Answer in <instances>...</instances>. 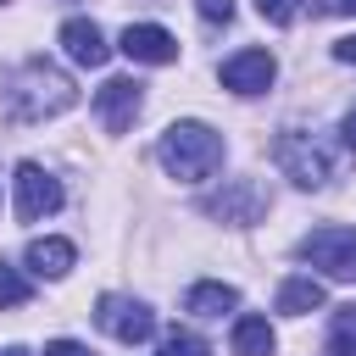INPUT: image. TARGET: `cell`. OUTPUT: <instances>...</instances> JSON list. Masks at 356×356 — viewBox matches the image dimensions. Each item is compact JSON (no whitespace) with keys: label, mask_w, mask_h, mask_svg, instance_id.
<instances>
[{"label":"cell","mask_w":356,"mask_h":356,"mask_svg":"<svg viewBox=\"0 0 356 356\" xmlns=\"http://www.w3.org/2000/svg\"><path fill=\"white\" fill-rule=\"evenodd\" d=\"M117 50H122L128 61H145V67H167V61H178V39H172L167 28H156V22H128L122 39H117Z\"/></svg>","instance_id":"obj_9"},{"label":"cell","mask_w":356,"mask_h":356,"mask_svg":"<svg viewBox=\"0 0 356 356\" xmlns=\"http://www.w3.org/2000/svg\"><path fill=\"white\" fill-rule=\"evenodd\" d=\"M28 273H39V278H67L72 273V261H78V250H72V239H28Z\"/></svg>","instance_id":"obj_12"},{"label":"cell","mask_w":356,"mask_h":356,"mask_svg":"<svg viewBox=\"0 0 356 356\" xmlns=\"http://www.w3.org/2000/svg\"><path fill=\"white\" fill-rule=\"evenodd\" d=\"M222 156H228L222 134L206 128V122H195V117L172 122V128L156 139V161H161L167 178H178V184H206V178L222 167Z\"/></svg>","instance_id":"obj_2"},{"label":"cell","mask_w":356,"mask_h":356,"mask_svg":"<svg viewBox=\"0 0 356 356\" xmlns=\"http://www.w3.org/2000/svg\"><path fill=\"white\" fill-rule=\"evenodd\" d=\"M0 356H28V350H22V345H6V350H0Z\"/></svg>","instance_id":"obj_25"},{"label":"cell","mask_w":356,"mask_h":356,"mask_svg":"<svg viewBox=\"0 0 356 356\" xmlns=\"http://www.w3.org/2000/svg\"><path fill=\"white\" fill-rule=\"evenodd\" d=\"M328 356H356V306H345V312H339L334 339H328Z\"/></svg>","instance_id":"obj_18"},{"label":"cell","mask_w":356,"mask_h":356,"mask_svg":"<svg viewBox=\"0 0 356 356\" xmlns=\"http://www.w3.org/2000/svg\"><path fill=\"white\" fill-rule=\"evenodd\" d=\"M0 6H6V0H0Z\"/></svg>","instance_id":"obj_26"},{"label":"cell","mask_w":356,"mask_h":356,"mask_svg":"<svg viewBox=\"0 0 356 356\" xmlns=\"http://www.w3.org/2000/svg\"><path fill=\"white\" fill-rule=\"evenodd\" d=\"M161 356H211V345H206L200 334H189V328H172V334L161 339Z\"/></svg>","instance_id":"obj_17"},{"label":"cell","mask_w":356,"mask_h":356,"mask_svg":"<svg viewBox=\"0 0 356 356\" xmlns=\"http://www.w3.org/2000/svg\"><path fill=\"white\" fill-rule=\"evenodd\" d=\"M273 72H278V61H273L267 50H239V56L222 61V89H234V95H261V89L273 83Z\"/></svg>","instance_id":"obj_10"},{"label":"cell","mask_w":356,"mask_h":356,"mask_svg":"<svg viewBox=\"0 0 356 356\" xmlns=\"http://www.w3.org/2000/svg\"><path fill=\"white\" fill-rule=\"evenodd\" d=\"M28 295H33V284L11 261H0V306H28Z\"/></svg>","instance_id":"obj_16"},{"label":"cell","mask_w":356,"mask_h":356,"mask_svg":"<svg viewBox=\"0 0 356 356\" xmlns=\"http://www.w3.org/2000/svg\"><path fill=\"white\" fill-rule=\"evenodd\" d=\"M61 50H67L78 67H106V61H111V44H106V33H100L89 17H67V22H61Z\"/></svg>","instance_id":"obj_11"},{"label":"cell","mask_w":356,"mask_h":356,"mask_svg":"<svg viewBox=\"0 0 356 356\" xmlns=\"http://www.w3.org/2000/svg\"><path fill=\"white\" fill-rule=\"evenodd\" d=\"M334 61H356V33H345V39H334Z\"/></svg>","instance_id":"obj_22"},{"label":"cell","mask_w":356,"mask_h":356,"mask_svg":"<svg viewBox=\"0 0 356 356\" xmlns=\"http://www.w3.org/2000/svg\"><path fill=\"white\" fill-rule=\"evenodd\" d=\"M273 161H278V167H284V178H295L300 189H323V184L339 172V150H334V145H323L317 134H300V128L278 134Z\"/></svg>","instance_id":"obj_3"},{"label":"cell","mask_w":356,"mask_h":356,"mask_svg":"<svg viewBox=\"0 0 356 356\" xmlns=\"http://www.w3.org/2000/svg\"><path fill=\"white\" fill-rule=\"evenodd\" d=\"M195 11H200L206 22H228V17H234V0H195Z\"/></svg>","instance_id":"obj_20"},{"label":"cell","mask_w":356,"mask_h":356,"mask_svg":"<svg viewBox=\"0 0 356 356\" xmlns=\"http://www.w3.org/2000/svg\"><path fill=\"white\" fill-rule=\"evenodd\" d=\"M200 211H206V217H217V222L250 228V222H261V211H267V189H261L256 178H228L217 195H206V200H200Z\"/></svg>","instance_id":"obj_5"},{"label":"cell","mask_w":356,"mask_h":356,"mask_svg":"<svg viewBox=\"0 0 356 356\" xmlns=\"http://www.w3.org/2000/svg\"><path fill=\"white\" fill-rule=\"evenodd\" d=\"M256 11H261L267 22H278V28H284V22H295V17H300V0H256Z\"/></svg>","instance_id":"obj_19"},{"label":"cell","mask_w":356,"mask_h":356,"mask_svg":"<svg viewBox=\"0 0 356 356\" xmlns=\"http://www.w3.org/2000/svg\"><path fill=\"white\" fill-rule=\"evenodd\" d=\"M334 11H345V17H356V0H334Z\"/></svg>","instance_id":"obj_24"},{"label":"cell","mask_w":356,"mask_h":356,"mask_svg":"<svg viewBox=\"0 0 356 356\" xmlns=\"http://www.w3.org/2000/svg\"><path fill=\"white\" fill-rule=\"evenodd\" d=\"M95 323L122 345H145L156 334V312L145 300H134V295H100L95 300Z\"/></svg>","instance_id":"obj_6"},{"label":"cell","mask_w":356,"mask_h":356,"mask_svg":"<svg viewBox=\"0 0 356 356\" xmlns=\"http://www.w3.org/2000/svg\"><path fill=\"white\" fill-rule=\"evenodd\" d=\"M11 189H17V222H39V217L61 211V184H56V172L39 167V161H17Z\"/></svg>","instance_id":"obj_4"},{"label":"cell","mask_w":356,"mask_h":356,"mask_svg":"<svg viewBox=\"0 0 356 356\" xmlns=\"http://www.w3.org/2000/svg\"><path fill=\"white\" fill-rule=\"evenodd\" d=\"M184 306H189L195 317H222V312H234V306H239V289H234V284L206 278V284H195V289L184 295Z\"/></svg>","instance_id":"obj_14"},{"label":"cell","mask_w":356,"mask_h":356,"mask_svg":"<svg viewBox=\"0 0 356 356\" xmlns=\"http://www.w3.org/2000/svg\"><path fill=\"white\" fill-rule=\"evenodd\" d=\"M278 334L267 317H234V356H273Z\"/></svg>","instance_id":"obj_15"},{"label":"cell","mask_w":356,"mask_h":356,"mask_svg":"<svg viewBox=\"0 0 356 356\" xmlns=\"http://www.w3.org/2000/svg\"><path fill=\"white\" fill-rule=\"evenodd\" d=\"M44 356H95L89 345H78V339H50L44 345Z\"/></svg>","instance_id":"obj_21"},{"label":"cell","mask_w":356,"mask_h":356,"mask_svg":"<svg viewBox=\"0 0 356 356\" xmlns=\"http://www.w3.org/2000/svg\"><path fill=\"white\" fill-rule=\"evenodd\" d=\"M323 300H328V289H323L312 273L284 278V289H278V312H284V317H306V312H317Z\"/></svg>","instance_id":"obj_13"},{"label":"cell","mask_w":356,"mask_h":356,"mask_svg":"<svg viewBox=\"0 0 356 356\" xmlns=\"http://www.w3.org/2000/svg\"><path fill=\"white\" fill-rule=\"evenodd\" d=\"M300 256L334 278H356V228L350 222H334V228H312L300 239Z\"/></svg>","instance_id":"obj_7"},{"label":"cell","mask_w":356,"mask_h":356,"mask_svg":"<svg viewBox=\"0 0 356 356\" xmlns=\"http://www.w3.org/2000/svg\"><path fill=\"white\" fill-rule=\"evenodd\" d=\"M339 134H345V145L356 150V111H345V122H339Z\"/></svg>","instance_id":"obj_23"},{"label":"cell","mask_w":356,"mask_h":356,"mask_svg":"<svg viewBox=\"0 0 356 356\" xmlns=\"http://www.w3.org/2000/svg\"><path fill=\"white\" fill-rule=\"evenodd\" d=\"M72 106H78L72 78H67L61 67H50L44 56L22 61V67L6 78V89H0L6 122H50V117H61V111H72Z\"/></svg>","instance_id":"obj_1"},{"label":"cell","mask_w":356,"mask_h":356,"mask_svg":"<svg viewBox=\"0 0 356 356\" xmlns=\"http://www.w3.org/2000/svg\"><path fill=\"white\" fill-rule=\"evenodd\" d=\"M139 106H145V83L139 78H106L95 89V111H100L106 134H128L134 117H139Z\"/></svg>","instance_id":"obj_8"}]
</instances>
